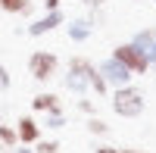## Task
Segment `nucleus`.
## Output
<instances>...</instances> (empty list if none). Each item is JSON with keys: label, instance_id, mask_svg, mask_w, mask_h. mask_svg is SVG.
Instances as JSON below:
<instances>
[{"label": "nucleus", "instance_id": "f257e3e1", "mask_svg": "<svg viewBox=\"0 0 156 153\" xmlns=\"http://www.w3.org/2000/svg\"><path fill=\"white\" fill-rule=\"evenodd\" d=\"M144 106H147L144 91H140V87H134V84H125V87H115V91H112V109L119 112V116H125V119L140 116V112H144Z\"/></svg>", "mask_w": 156, "mask_h": 153}, {"label": "nucleus", "instance_id": "f03ea898", "mask_svg": "<svg viewBox=\"0 0 156 153\" xmlns=\"http://www.w3.org/2000/svg\"><path fill=\"white\" fill-rule=\"evenodd\" d=\"M90 72H94V62L87 56H72L69 69H66V87L75 94H84L90 87Z\"/></svg>", "mask_w": 156, "mask_h": 153}, {"label": "nucleus", "instance_id": "7ed1b4c3", "mask_svg": "<svg viewBox=\"0 0 156 153\" xmlns=\"http://www.w3.org/2000/svg\"><path fill=\"white\" fill-rule=\"evenodd\" d=\"M56 69H59V56L53 50H34L28 56V72L34 81H50L56 78Z\"/></svg>", "mask_w": 156, "mask_h": 153}, {"label": "nucleus", "instance_id": "20e7f679", "mask_svg": "<svg viewBox=\"0 0 156 153\" xmlns=\"http://www.w3.org/2000/svg\"><path fill=\"white\" fill-rule=\"evenodd\" d=\"M112 59H119L122 66L131 72V75H144L147 69H150V59H147V50H140V47H134L131 41L128 44H119L112 50Z\"/></svg>", "mask_w": 156, "mask_h": 153}, {"label": "nucleus", "instance_id": "39448f33", "mask_svg": "<svg viewBox=\"0 0 156 153\" xmlns=\"http://www.w3.org/2000/svg\"><path fill=\"white\" fill-rule=\"evenodd\" d=\"M59 25H66V12H62V9H50V12H44V16L31 19V25L25 28V34L41 37V34H50L53 28H59Z\"/></svg>", "mask_w": 156, "mask_h": 153}, {"label": "nucleus", "instance_id": "423d86ee", "mask_svg": "<svg viewBox=\"0 0 156 153\" xmlns=\"http://www.w3.org/2000/svg\"><path fill=\"white\" fill-rule=\"evenodd\" d=\"M97 69H100L103 81H106L109 87H125V84H131V72H128L119 59H112V56H109V59H103Z\"/></svg>", "mask_w": 156, "mask_h": 153}, {"label": "nucleus", "instance_id": "0eeeda50", "mask_svg": "<svg viewBox=\"0 0 156 153\" xmlns=\"http://www.w3.org/2000/svg\"><path fill=\"white\" fill-rule=\"evenodd\" d=\"M16 137H19V144H37L41 141V125H37L31 116H22L19 122H16Z\"/></svg>", "mask_w": 156, "mask_h": 153}, {"label": "nucleus", "instance_id": "6e6552de", "mask_svg": "<svg viewBox=\"0 0 156 153\" xmlns=\"http://www.w3.org/2000/svg\"><path fill=\"white\" fill-rule=\"evenodd\" d=\"M66 34H69V41L84 44L87 37L94 34V22L90 19H72V22H66Z\"/></svg>", "mask_w": 156, "mask_h": 153}, {"label": "nucleus", "instance_id": "1a4fd4ad", "mask_svg": "<svg viewBox=\"0 0 156 153\" xmlns=\"http://www.w3.org/2000/svg\"><path fill=\"white\" fill-rule=\"evenodd\" d=\"M31 109L34 112H62V103H59V97L56 94H50V91H44V94H37L34 100H31Z\"/></svg>", "mask_w": 156, "mask_h": 153}, {"label": "nucleus", "instance_id": "9d476101", "mask_svg": "<svg viewBox=\"0 0 156 153\" xmlns=\"http://www.w3.org/2000/svg\"><path fill=\"white\" fill-rule=\"evenodd\" d=\"M0 12H9V16H31L34 12V0H0Z\"/></svg>", "mask_w": 156, "mask_h": 153}, {"label": "nucleus", "instance_id": "9b49d317", "mask_svg": "<svg viewBox=\"0 0 156 153\" xmlns=\"http://www.w3.org/2000/svg\"><path fill=\"white\" fill-rule=\"evenodd\" d=\"M131 44H134V47H140V50H150V47L156 44V28L150 25V28H140V31H134Z\"/></svg>", "mask_w": 156, "mask_h": 153}, {"label": "nucleus", "instance_id": "f8f14e48", "mask_svg": "<svg viewBox=\"0 0 156 153\" xmlns=\"http://www.w3.org/2000/svg\"><path fill=\"white\" fill-rule=\"evenodd\" d=\"M90 91H94V94H100V97L109 91V84L103 81V75H100V69H97V66H94V72H90Z\"/></svg>", "mask_w": 156, "mask_h": 153}, {"label": "nucleus", "instance_id": "ddd939ff", "mask_svg": "<svg viewBox=\"0 0 156 153\" xmlns=\"http://www.w3.org/2000/svg\"><path fill=\"white\" fill-rule=\"evenodd\" d=\"M0 144H3V147H16V144H19L16 128H9V125H0Z\"/></svg>", "mask_w": 156, "mask_h": 153}, {"label": "nucleus", "instance_id": "4468645a", "mask_svg": "<svg viewBox=\"0 0 156 153\" xmlns=\"http://www.w3.org/2000/svg\"><path fill=\"white\" fill-rule=\"evenodd\" d=\"M87 131H90V134H97V137H103V134H109V125L103 122V119H97V116H90V122H87Z\"/></svg>", "mask_w": 156, "mask_h": 153}, {"label": "nucleus", "instance_id": "2eb2a0df", "mask_svg": "<svg viewBox=\"0 0 156 153\" xmlns=\"http://www.w3.org/2000/svg\"><path fill=\"white\" fill-rule=\"evenodd\" d=\"M34 153H59V141H37Z\"/></svg>", "mask_w": 156, "mask_h": 153}, {"label": "nucleus", "instance_id": "dca6fc26", "mask_svg": "<svg viewBox=\"0 0 156 153\" xmlns=\"http://www.w3.org/2000/svg\"><path fill=\"white\" fill-rule=\"evenodd\" d=\"M62 125H66V116H62V112H50L47 128H62Z\"/></svg>", "mask_w": 156, "mask_h": 153}, {"label": "nucleus", "instance_id": "f3484780", "mask_svg": "<svg viewBox=\"0 0 156 153\" xmlns=\"http://www.w3.org/2000/svg\"><path fill=\"white\" fill-rule=\"evenodd\" d=\"M78 109L87 112V116H94V112H97V103H94V100H78Z\"/></svg>", "mask_w": 156, "mask_h": 153}, {"label": "nucleus", "instance_id": "a211bd4d", "mask_svg": "<svg viewBox=\"0 0 156 153\" xmlns=\"http://www.w3.org/2000/svg\"><path fill=\"white\" fill-rule=\"evenodd\" d=\"M9 84H12V81H9V72H6V66H3V62H0V91H6Z\"/></svg>", "mask_w": 156, "mask_h": 153}, {"label": "nucleus", "instance_id": "6ab92c4d", "mask_svg": "<svg viewBox=\"0 0 156 153\" xmlns=\"http://www.w3.org/2000/svg\"><path fill=\"white\" fill-rule=\"evenodd\" d=\"M109 0H81V6H87V9H103Z\"/></svg>", "mask_w": 156, "mask_h": 153}, {"label": "nucleus", "instance_id": "aec40b11", "mask_svg": "<svg viewBox=\"0 0 156 153\" xmlns=\"http://www.w3.org/2000/svg\"><path fill=\"white\" fill-rule=\"evenodd\" d=\"M41 6L50 12V9H59V0H41Z\"/></svg>", "mask_w": 156, "mask_h": 153}, {"label": "nucleus", "instance_id": "412c9836", "mask_svg": "<svg viewBox=\"0 0 156 153\" xmlns=\"http://www.w3.org/2000/svg\"><path fill=\"white\" fill-rule=\"evenodd\" d=\"M94 153H119V150H115V147H106V144H103V147H97Z\"/></svg>", "mask_w": 156, "mask_h": 153}, {"label": "nucleus", "instance_id": "4be33fe9", "mask_svg": "<svg viewBox=\"0 0 156 153\" xmlns=\"http://www.w3.org/2000/svg\"><path fill=\"white\" fill-rule=\"evenodd\" d=\"M119 153H144V150H131V147H122Z\"/></svg>", "mask_w": 156, "mask_h": 153}, {"label": "nucleus", "instance_id": "5701e85b", "mask_svg": "<svg viewBox=\"0 0 156 153\" xmlns=\"http://www.w3.org/2000/svg\"><path fill=\"white\" fill-rule=\"evenodd\" d=\"M16 153H34V150H16Z\"/></svg>", "mask_w": 156, "mask_h": 153}]
</instances>
